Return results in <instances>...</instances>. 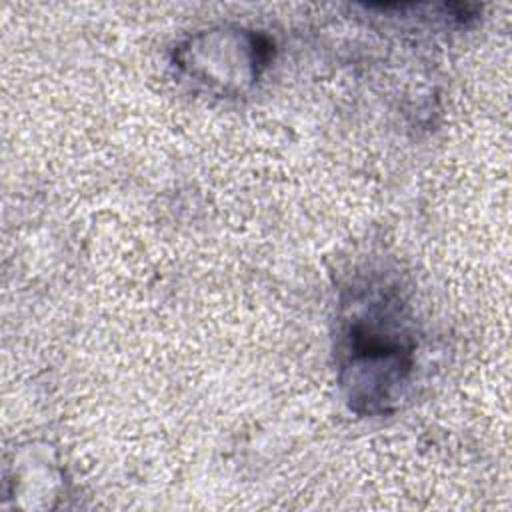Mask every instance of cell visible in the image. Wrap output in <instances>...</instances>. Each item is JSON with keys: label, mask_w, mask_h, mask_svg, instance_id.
Listing matches in <instances>:
<instances>
[{"label": "cell", "mask_w": 512, "mask_h": 512, "mask_svg": "<svg viewBox=\"0 0 512 512\" xmlns=\"http://www.w3.org/2000/svg\"><path fill=\"white\" fill-rule=\"evenodd\" d=\"M390 296H376L374 304L366 310H356L352 322L344 332L342 368L350 372V398L362 400L364 390L370 386L366 404L368 410L376 404V410H384L394 400L392 392L402 388L406 372L410 370V344L402 326L394 320L398 312L388 304Z\"/></svg>", "instance_id": "cell-1"}]
</instances>
